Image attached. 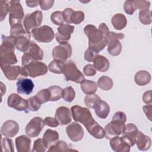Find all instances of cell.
<instances>
[{
	"mask_svg": "<svg viewBox=\"0 0 152 152\" xmlns=\"http://www.w3.org/2000/svg\"><path fill=\"white\" fill-rule=\"evenodd\" d=\"M2 150L7 152L14 151V145L12 140L8 137L2 139Z\"/></svg>",
	"mask_w": 152,
	"mask_h": 152,
	"instance_id": "7dc6e473",
	"label": "cell"
},
{
	"mask_svg": "<svg viewBox=\"0 0 152 152\" xmlns=\"http://www.w3.org/2000/svg\"><path fill=\"white\" fill-rule=\"evenodd\" d=\"M52 50V57L54 59L62 62L66 61L72 55V47L68 42L59 43Z\"/></svg>",
	"mask_w": 152,
	"mask_h": 152,
	"instance_id": "7c38bea8",
	"label": "cell"
},
{
	"mask_svg": "<svg viewBox=\"0 0 152 152\" xmlns=\"http://www.w3.org/2000/svg\"><path fill=\"white\" fill-rule=\"evenodd\" d=\"M142 109L144 112L145 113L147 118L151 121V115H152V105L150 104H147L142 107Z\"/></svg>",
	"mask_w": 152,
	"mask_h": 152,
	"instance_id": "6f0895ef",
	"label": "cell"
},
{
	"mask_svg": "<svg viewBox=\"0 0 152 152\" xmlns=\"http://www.w3.org/2000/svg\"><path fill=\"white\" fill-rule=\"evenodd\" d=\"M110 146L116 152H129L131 147L121 137L116 136L110 139Z\"/></svg>",
	"mask_w": 152,
	"mask_h": 152,
	"instance_id": "44dd1931",
	"label": "cell"
},
{
	"mask_svg": "<svg viewBox=\"0 0 152 152\" xmlns=\"http://www.w3.org/2000/svg\"><path fill=\"white\" fill-rule=\"evenodd\" d=\"M95 69L100 72H106L110 66L109 60L103 55H97L93 61Z\"/></svg>",
	"mask_w": 152,
	"mask_h": 152,
	"instance_id": "83f0119b",
	"label": "cell"
},
{
	"mask_svg": "<svg viewBox=\"0 0 152 152\" xmlns=\"http://www.w3.org/2000/svg\"><path fill=\"white\" fill-rule=\"evenodd\" d=\"M19 128V125L16 121L8 120L2 124L1 128V132L2 135L5 137L12 138L18 134Z\"/></svg>",
	"mask_w": 152,
	"mask_h": 152,
	"instance_id": "ac0fdd59",
	"label": "cell"
},
{
	"mask_svg": "<svg viewBox=\"0 0 152 152\" xmlns=\"http://www.w3.org/2000/svg\"><path fill=\"white\" fill-rule=\"evenodd\" d=\"M16 39L12 36L2 35V43L0 46V64L13 65L17 62L14 53Z\"/></svg>",
	"mask_w": 152,
	"mask_h": 152,
	"instance_id": "7a4b0ae2",
	"label": "cell"
},
{
	"mask_svg": "<svg viewBox=\"0 0 152 152\" xmlns=\"http://www.w3.org/2000/svg\"><path fill=\"white\" fill-rule=\"evenodd\" d=\"M42 18L43 15L41 11L36 10L31 14H27L23 21V24L26 31L30 34L33 29L39 27L42 24Z\"/></svg>",
	"mask_w": 152,
	"mask_h": 152,
	"instance_id": "8fae6325",
	"label": "cell"
},
{
	"mask_svg": "<svg viewBox=\"0 0 152 152\" xmlns=\"http://www.w3.org/2000/svg\"><path fill=\"white\" fill-rule=\"evenodd\" d=\"M84 20V14L81 11H74L71 17V24H79Z\"/></svg>",
	"mask_w": 152,
	"mask_h": 152,
	"instance_id": "7bdbcfd3",
	"label": "cell"
},
{
	"mask_svg": "<svg viewBox=\"0 0 152 152\" xmlns=\"http://www.w3.org/2000/svg\"><path fill=\"white\" fill-rule=\"evenodd\" d=\"M111 23L114 28L118 30H121L126 27L127 24V20L124 14L118 13L112 17Z\"/></svg>",
	"mask_w": 152,
	"mask_h": 152,
	"instance_id": "f546056e",
	"label": "cell"
},
{
	"mask_svg": "<svg viewBox=\"0 0 152 152\" xmlns=\"http://www.w3.org/2000/svg\"><path fill=\"white\" fill-rule=\"evenodd\" d=\"M45 124L42 118L36 116L27 124L25 128L26 134L30 137H36L40 135Z\"/></svg>",
	"mask_w": 152,
	"mask_h": 152,
	"instance_id": "4fadbf2b",
	"label": "cell"
},
{
	"mask_svg": "<svg viewBox=\"0 0 152 152\" xmlns=\"http://www.w3.org/2000/svg\"><path fill=\"white\" fill-rule=\"evenodd\" d=\"M26 5L30 8H34L39 5V1H26Z\"/></svg>",
	"mask_w": 152,
	"mask_h": 152,
	"instance_id": "680465c9",
	"label": "cell"
},
{
	"mask_svg": "<svg viewBox=\"0 0 152 152\" xmlns=\"http://www.w3.org/2000/svg\"><path fill=\"white\" fill-rule=\"evenodd\" d=\"M72 112L71 110L65 106H60L56 110L55 118L58 121L60 125H66L72 121Z\"/></svg>",
	"mask_w": 152,
	"mask_h": 152,
	"instance_id": "d6986e66",
	"label": "cell"
},
{
	"mask_svg": "<svg viewBox=\"0 0 152 152\" xmlns=\"http://www.w3.org/2000/svg\"><path fill=\"white\" fill-rule=\"evenodd\" d=\"M65 131L69 138L74 142L79 141L83 138L84 129L83 127L77 122H72L69 124L66 127Z\"/></svg>",
	"mask_w": 152,
	"mask_h": 152,
	"instance_id": "e0dca14e",
	"label": "cell"
},
{
	"mask_svg": "<svg viewBox=\"0 0 152 152\" xmlns=\"http://www.w3.org/2000/svg\"><path fill=\"white\" fill-rule=\"evenodd\" d=\"M7 104L18 111H24L26 113L29 111L28 99H23L16 93H12L8 96Z\"/></svg>",
	"mask_w": 152,
	"mask_h": 152,
	"instance_id": "5bb4252c",
	"label": "cell"
},
{
	"mask_svg": "<svg viewBox=\"0 0 152 152\" xmlns=\"http://www.w3.org/2000/svg\"><path fill=\"white\" fill-rule=\"evenodd\" d=\"M126 121V116L124 112H116L112 117V121L104 128L105 137L109 140L122 134Z\"/></svg>",
	"mask_w": 152,
	"mask_h": 152,
	"instance_id": "3957f363",
	"label": "cell"
},
{
	"mask_svg": "<svg viewBox=\"0 0 152 152\" xmlns=\"http://www.w3.org/2000/svg\"><path fill=\"white\" fill-rule=\"evenodd\" d=\"M96 115L100 119H106L110 112V106L105 101L100 100L94 107Z\"/></svg>",
	"mask_w": 152,
	"mask_h": 152,
	"instance_id": "d4e9b609",
	"label": "cell"
},
{
	"mask_svg": "<svg viewBox=\"0 0 152 152\" xmlns=\"http://www.w3.org/2000/svg\"><path fill=\"white\" fill-rule=\"evenodd\" d=\"M10 5L9 2L6 1H0V19L1 21H3L6 17L8 12H9Z\"/></svg>",
	"mask_w": 152,
	"mask_h": 152,
	"instance_id": "bcb514c9",
	"label": "cell"
},
{
	"mask_svg": "<svg viewBox=\"0 0 152 152\" xmlns=\"http://www.w3.org/2000/svg\"><path fill=\"white\" fill-rule=\"evenodd\" d=\"M74 10L71 8H66L62 11L63 17L66 24H71V17Z\"/></svg>",
	"mask_w": 152,
	"mask_h": 152,
	"instance_id": "db71d44e",
	"label": "cell"
},
{
	"mask_svg": "<svg viewBox=\"0 0 152 152\" xmlns=\"http://www.w3.org/2000/svg\"><path fill=\"white\" fill-rule=\"evenodd\" d=\"M43 121H44L45 124L50 127L55 128L59 125L58 121L55 118H53L50 116H48V117H46Z\"/></svg>",
	"mask_w": 152,
	"mask_h": 152,
	"instance_id": "11a10c76",
	"label": "cell"
},
{
	"mask_svg": "<svg viewBox=\"0 0 152 152\" xmlns=\"http://www.w3.org/2000/svg\"><path fill=\"white\" fill-rule=\"evenodd\" d=\"M75 97V92L74 88L69 86L62 90V97L68 102H71Z\"/></svg>",
	"mask_w": 152,
	"mask_h": 152,
	"instance_id": "ab89813d",
	"label": "cell"
},
{
	"mask_svg": "<svg viewBox=\"0 0 152 152\" xmlns=\"http://www.w3.org/2000/svg\"><path fill=\"white\" fill-rule=\"evenodd\" d=\"M81 88L86 94H94L97 89V84L93 81L84 80L80 85Z\"/></svg>",
	"mask_w": 152,
	"mask_h": 152,
	"instance_id": "4dcf8cb0",
	"label": "cell"
},
{
	"mask_svg": "<svg viewBox=\"0 0 152 152\" xmlns=\"http://www.w3.org/2000/svg\"><path fill=\"white\" fill-rule=\"evenodd\" d=\"M49 90L50 98V102H55L59 100L62 97V88L58 86H52L48 88Z\"/></svg>",
	"mask_w": 152,
	"mask_h": 152,
	"instance_id": "d590c367",
	"label": "cell"
},
{
	"mask_svg": "<svg viewBox=\"0 0 152 152\" xmlns=\"http://www.w3.org/2000/svg\"><path fill=\"white\" fill-rule=\"evenodd\" d=\"M10 28V34L12 36L17 37L19 36H29L30 37V34H28L26 29L24 28L22 23L16 24L11 26Z\"/></svg>",
	"mask_w": 152,
	"mask_h": 152,
	"instance_id": "d6a6232c",
	"label": "cell"
},
{
	"mask_svg": "<svg viewBox=\"0 0 152 152\" xmlns=\"http://www.w3.org/2000/svg\"><path fill=\"white\" fill-rule=\"evenodd\" d=\"M135 143L137 148L140 151H147L150 149L151 145V138L141 131H138Z\"/></svg>",
	"mask_w": 152,
	"mask_h": 152,
	"instance_id": "cb8c5ba5",
	"label": "cell"
},
{
	"mask_svg": "<svg viewBox=\"0 0 152 152\" xmlns=\"http://www.w3.org/2000/svg\"><path fill=\"white\" fill-rule=\"evenodd\" d=\"M0 66L5 77L9 80H15L27 77L28 75L27 71L24 66L4 64H0Z\"/></svg>",
	"mask_w": 152,
	"mask_h": 152,
	"instance_id": "ba28073f",
	"label": "cell"
},
{
	"mask_svg": "<svg viewBox=\"0 0 152 152\" xmlns=\"http://www.w3.org/2000/svg\"><path fill=\"white\" fill-rule=\"evenodd\" d=\"M125 12L128 15H132L136 10L134 1H125L124 5Z\"/></svg>",
	"mask_w": 152,
	"mask_h": 152,
	"instance_id": "c3c4849f",
	"label": "cell"
},
{
	"mask_svg": "<svg viewBox=\"0 0 152 152\" xmlns=\"http://www.w3.org/2000/svg\"><path fill=\"white\" fill-rule=\"evenodd\" d=\"M100 100H102L101 98L97 94H87L84 97V103L88 108L93 109L95 105Z\"/></svg>",
	"mask_w": 152,
	"mask_h": 152,
	"instance_id": "f35d334b",
	"label": "cell"
},
{
	"mask_svg": "<svg viewBox=\"0 0 152 152\" xmlns=\"http://www.w3.org/2000/svg\"><path fill=\"white\" fill-rule=\"evenodd\" d=\"M137 126L133 124L129 123L125 125L121 137L127 142L130 147L134 146L135 144L136 138L138 132Z\"/></svg>",
	"mask_w": 152,
	"mask_h": 152,
	"instance_id": "2e32d148",
	"label": "cell"
},
{
	"mask_svg": "<svg viewBox=\"0 0 152 152\" xmlns=\"http://www.w3.org/2000/svg\"><path fill=\"white\" fill-rule=\"evenodd\" d=\"M86 128L88 133L96 139H102L105 136L104 129L96 121Z\"/></svg>",
	"mask_w": 152,
	"mask_h": 152,
	"instance_id": "484cf974",
	"label": "cell"
},
{
	"mask_svg": "<svg viewBox=\"0 0 152 152\" xmlns=\"http://www.w3.org/2000/svg\"><path fill=\"white\" fill-rule=\"evenodd\" d=\"M15 48L23 52H25L30 43V37L29 36H19L15 37Z\"/></svg>",
	"mask_w": 152,
	"mask_h": 152,
	"instance_id": "1f68e13d",
	"label": "cell"
},
{
	"mask_svg": "<svg viewBox=\"0 0 152 152\" xmlns=\"http://www.w3.org/2000/svg\"><path fill=\"white\" fill-rule=\"evenodd\" d=\"M134 3L135 7L136 10H148L150 6V2L147 1H134Z\"/></svg>",
	"mask_w": 152,
	"mask_h": 152,
	"instance_id": "f907efd6",
	"label": "cell"
},
{
	"mask_svg": "<svg viewBox=\"0 0 152 152\" xmlns=\"http://www.w3.org/2000/svg\"><path fill=\"white\" fill-rule=\"evenodd\" d=\"M74 30V26L72 25L64 24L58 28V32L56 34V40L58 42H68L70 38L71 35L73 33Z\"/></svg>",
	"mask_w": 152,
	"mask_h": 152,
	"instance_id": "ffe728a7",
	"label": "cell"
},
{
	"mask_svg": "<svg viewBox=\"0 0 152 152\" xmlns=\"http://www.w3.org/2000/svg\"><path fill=\"white\" fill-rule=\"evenodd\" d=\"M24 68L27 71L28 75L33 78L45 75L48 69L47 65L45 63L39 61H32Z\"/></svg>",
	"mask_w": 152,
	"mask_h": 152,
	"instance_id": "9a60e30c",
	"label": "cell"
},
{
	"mask_svg": "<svg viewBox=\"0 0 152 152\" xmlns=\"http://www.w3.org/2000/svg\"><path fill=\"white\" fill-rule=\"evenodd\" d=\"M55 1L53 0H42L39 1V5L40 8L44 11L48 10L50 9L53 4Z\"/></svg>",
	"mask_w": 152,
	"mask_h": 152,
	"instance_id": "f5cc1de1",
	"label": "cell"
},
{
	"mask_svg": "<svg viewBox=\"0 0 152 152\" xmlns=\"http://www.w3.org/2000/svg\"><path fill=\"white\" fill-rule=\"evenodd\" d=\"M140 21L144 25H149L152 22L151 12L150 10H141L139 12Z\"/></svg>",
	"mask_w": 152,
	"mask_h": 152,
	"instance_id": "74e56055",
	"label": "cell"
},
{
	"mask_svg": "<svg viewBox=\"0 0 152 152\" xmlns=\"http://www.w3.org/2000/svg\"><path fill=\"white\" fill-rule=\"evenodd\" d=\"M69 146L66 142L64 141L60 140L58 141L55 144L51 145L48 150V151L52 152H56V151H61L65 152L69 151Z\"/></svg>",
	"mask_w": 152,
	"mask_h": 152,
	"instance_id": "8d00e7d4",
	"label": "cell"
},
{
	"mask_svg": "<svg viewBox=\"0 0 152 152\" xmlns=\"http://www.w3.org/2000/svg\"><path fill=\"white\" fill-rule=\"evenodd\" d=\"M84 33L88 39V48L99 53L107 45V36L110 31L104 23H102L97 28L92 24H87L84 28Z\"/></svg>",
	"mask_w": 152,
	"mask_h": 152,
	"instance_id": "6da1fadb",
	"label": "cell"
},
{
	"mask_svg": "<svg viewBox=\"0 0 152 152\" xmlns=\"http://www.w3.org/2000/svg\"><path fill=\"white\" fill-rule=\"evenodd\" d=\"M64 66L65 64L64 62L59 60L54 59L49 63L48 65V69L51 72L59 74L63 73Z\"/></svg>",
	"mask_w": 152,
	"mask_h": 152,
	"instance_id": "e575fe53",
	"label": "cell"
},
{
	"mask_svg": "<svg viewBox=\"0 0 152 152\" xmlns=\"http://www.w3.org/2000/svg\"><path fill=\"white\" fill-rule=\"evenodd\" d=\"M98 53L93 50L88 48L84 52V59L87 62H93L96 57L99 55Z\"/></svg>",
	"mask_w": 152,
	"mask_h": 152,
	"instance_id": "681fc988",
	"label": "cell"
},
{
	"mask_svg": "<svg viewBox=\"0 0 152 152\" xmlns=\"http://www.w3.org/2000/svg\"><path fill=\"white\" fill-rule=\"evenodd\" d=\"M33 38L38 42L49 43L53 40L55 37V33L52 27L44 25L35 28L31 31Z\"/></svg>",
	"mask_w": 152,
	"mask_h": 152,
	"instance_id": "9c48e42d",
	"label": "cell"
},
{
	"mask_svg": "<svg viewBox=\"0 0 152 152\" xmlns=\"http://www.w3.org/2000/svg\"><path fill=\"white\" fill-rule=\"evenodd\" d=\"M152 91L151 90H148L145 91L142 95V100L147 104H150L152 103L151 99Z\"/></svg>",
	"mask_w": 152,
	"mask_h": 152,
	"instance_id": "9f6ffc18",
	"label": "cell"
},
{
	"mask_svg": "<svg viewBox=\"0 0 152 152\" xmlns=\"http://www.w3.org/2000/svg\"><path fill=\"white\" fill-rule=\"evenodd\" d=\"M9 23L11 26L22 23L24 19V11L20 1H9Z\"/></svg>",
	"mask_w": 152,
	"mask_h": 152,
	"instance_id": "30bf717a",
	"label": "cell"
},
{
	"mask_svg": "<svg viewBox=\"0 0 152 152\" xmlns=\"http://www.w3.org/2000/svg\"><path fill=\"white\" fill-rule=\"evenodd\" d=\"M97 86L103 90L108 91L112 89L113 86V83L111 78L107 76H102L97 81Z\"/></svg>",
	"mask_w": 152,
	"mask_h": 152,
	"instance_id": "836d02e7",
	"label": "cell"
},
{
	"mask_svg": "<svg viewBox=\"0 0 152 152\" xmlns=\"http://www.w3.org/2000/svg\"><path fill=\"white\" fill-rule=\"evenodd\" d=\"M71 110L73 119L82 124L86 128L94 121L90 111L87 108L74 105L71 107Z\"/></svg>",
	"mask_w": 152,
	"mask_h": 152,
	"instance_id": "5b68a950",
	"label": "cell"
},
{
	"mask_svg": "<svg viewBox=\"0 0 152 152\" xmlns=\"http://www.w3.org/2000/svg\"><path fill=\"white\" fill-rule=\"evenodd\" d=\"M43 50L33 41H31L27 50L24 53L21 58L23 66H26L32 61H42L43 58Z\"/></svg>",
	"mask_w": 152,
	"mask_h": 152,
	"instance_id": "277c9868",
	"label": "cell"
},
{
	"mask_svg": "<svg viewBox=\"0 0 152 152\" xmlns=\"http://www.w3.org/2000/svg\"><path fill=\"white\" fill-rule=\"evenodd\" d=\"M35 96L41 104L45 103L48 101H50V94L48 88H45L40 90L36 94Z\"/></svg>",
	"mask_w": 152,
	"mask_h": 152,
	"instance_id": "60d3db41",
	"label": "cell"
},
{
	"mask_svg": "<svg viewBox=\"0 0 152 152\" xmlns=\"http://www.w3.org/2000/svg\"><path fill=\"white\" fill-rule=\"evenodd\" d=\"M63 74L66 81L81 84L85 80L84 75L77 67L76 64L71 60L67 61L65 64Z\"/></svg>",
	"mask_w": 152,
	"mask_h": 152,
	"instance_id": "8992f818",
	"label": "cell"
},
{
	"mask_svg": "<svg viewBox=\"0 0 152 152\" xmlns=\"http://www.w3.org/2000/svg\"><path fill=\"white\" fill-rule=\"evenodd\" d=\"M135 83L140 86H144L150 83L151 81L150 74L145 70L138 71L134 76Z\"/></svg>",
	"mask_w": 152,
	"mask_h": 152,
	"instance_id": "f1b7e54d",
	"label": "cell"
},
{
	"mask_svg": "<svg viewBox=\"0 0 152 152\" xmlns=\"http://www.w3.org/2000/svg\"><path fill=\"white\" fill-rule=\"evenodd\" d=\"M125 36L122 33L110 31L107 36L108 53L112 56L119 55L122 50V45L119 40L123 39Z\"/></svg>",
	"mask_w": 152,
	"mask_h": 152,
	"instance_id": "52a82bcc",
	"label": "cell"
},
{
	"mask_svg": "<svg viewBox=\"0 0 152 152\" xmlns=\"http://www.w3.org/2000/svg\"><path fill=\"white\" fill-rule=\"evenodd\" d=\"M28 109L29 110L36 112L41 107V103L36 97V96H32L28 99Z\"/></svg>",
	"mask_w": 152,
	"mask_h": 152,
	"instance_id": "f6af8a7d",
	"label": "cell"
},
{
	"mask_svg": "<svg viewBox=\"0 0 152 152\" xmlns=\"http://www.w3.org/2000/svg\"><path fill=\"white\" fill-rule=\"evenodd\" d=\"M83 73L86 76L92 77L96 75V69L94 67L93 65L87 64L86 66H84L83 68Z\"/></svg>",
	"mask_w": 152,
	"mask_h": 152,
	"instance_id": "816d5d0a",
	"label": "cell"
},
{
	"mask_svg": "<svg viewBox=\"0 0 152 152\" xmlns=\"http://www.w3.org/2000/svg\"><path fill=\"white\" fill-rule=\"evenodd\" d=\"M16 85L17 93L26 95L30 94L34 87V83L31 79L24 78L18 79Z\"/></svg>",
	"mask_w": 152,
	"mask_h": 152,
	"instance_id": "7402d4cb",
	"label": "cell"
},
{
	"mask_svg": "<svg viewBox=\"0 0 152 152\" xmlns=\"http://www.w3.org/2000/svg\"><path fill=\"white\" fill-rule=\"evenodd\" d=\"M51 21L55 25L61 26L64 24V19L63 17L62 12L60 11H56L51 14L50 15Z\"/></svg>",
	"mask_w": 152,
	"mask_h": 152,
	"instance_id": "b9f144b4",
	"label": "cell"
},
{
	"mask_svg": "<svg viewBox=\"0 0 152 152\" xmlns=\"http://www.w3.org/2000/svg\"><path fill=\"white\" fill-rule=\"evenodd\" d=\"M15 146L18 152H29L31 151V139L28 136L22 135L15 138Z\"/></svg>",
	"mask_w": 152,
	"mask_h": 152,
	"instance_id": "603a6c76",
	"label": "cell"
},
{
	"mask_svg": "<svg viewBox=\"0 0 152 152\" xmlns=\"http://www.w3.org/2000/svg\"><path fill=\"white\" fill-rule=\"evenodd\" d=\"M59 134L56 131L48 129L45 132L42 139L47 148H49L59 140Z\"/></svg>",
	"mask_w": 152,
	"mask_h": 152,
	"instance_id": "4316f807",
	"label": "cell"
},
{
	"mask_svg": "<svg viewBox=\"0 0 152 152\" xmlns=\"http://www.w3.org/2000/svg\"><path fill=\"white\" fill-rule=\"evenodd\" d=\"M46 146L42 138H38L34 141L32 151L33 152H45L46 150Z\"/></svg>",
	"mask_w": 152,
	"mask_h": 152,
	"instance_id": "ee69618b",
	"label": "cell"
}]
</instances>
